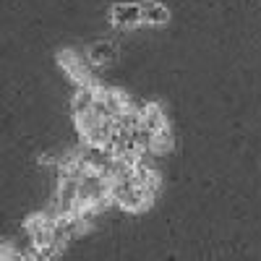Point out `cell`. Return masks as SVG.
<instances>
[{
    "label": "cell",
    "mask_w": 261,
    "mask_h": 261,
    "mask_svg": "<svg viewBox=\"0 0 261 261\" xmlns=\"http://www.w3.org/2000/svg\"><path fill=\"white\" fill-rule=\"evenodd\" d=\"M55 58H58V65L63 68V73L71 79L73 86H89L97 79L92 63L86 60V53H81L76 47H63V50H58Z\"/></svg>",
    "instance_id": "1"
},
{
    "label": "cell",
    "mask_w": 261,
    "mask_h": 261,
    "mask_svg": "<svg viewBox=\"0 0 261 261\" xmlns=\"http://www.w3.org/2000/svg\"><path fill=\"white\" fill-rule=\"evenodd\" d=\"M110 21H113V27H120V29H136V27H141V24H144L141 3L113 6V8H110Z\"/></svg>",
    "instance_id": "2"
},
{
    "label": "cell",
    "mask_w": 261,
    "mask_h": 261,
    "mask_svg": "<svg viewBox=\"0 0 261 261\" xmlns=\"http://www.w3.org/2000/svg\"><path fill=\"white\" fill-rule=\"evenodd\" d=\"M141 125L146 130H162V128H170L167 123V115L162 110L160 102H144L141 107Z\"/></svg>",
    "instance_id": "3"
},
{
    "label": "cell",
    "mask_w": 261,
    "mask_h": 261,
    "mask_svg": "<svg viewBox=\"0 0 261 261\" xmlns=\"http://www.w3.org/2000/svg\"><path fill=\"white\" fill-rule=\"evenodd\" d=\"M175 146V139H172V130L170 128H162V130H151L149 134V154L154 157H165L172 151Z\"/></svg>",
    "instance_id": "4"
},
{
    "label": "cell",
    "mask_w": 261,
    "mask_h": 261,
    "mask_svg": "<svg viewBox=\"0 0 261 261\" xmlns=\"http://www.w3.org/2000/svg\"><path fill=\"white\" fill-rule=\"evenodd\" d=\"M84 53H86V60L92 63V68H102V65H107L115 58L113 42H94V45H89Z\"/></svg>",
    "instance_id": "5"
},
{
    "label": "cell",
    "mask_w": 261,
    "mask_h": 261,
    "mask_svg": "<svg viewBox=\"0 0 261 261\" xmlns=\"http://www.w3.org/2000/svg\"><path fill=\"white\" fill-rule=\"evenodd\" d=\"M141 11H144V24H149V27H162V24H167V21H170V11H167L162 3L144 0Z\"/></svg>",
    "instance_id": "6"
}]
</instances>
